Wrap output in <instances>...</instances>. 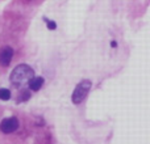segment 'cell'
Returning <instances> with one entry per match:
<instances>
[{"instance_id": "obj_7", "label": "cell", "mask_w": 150, "mask_h": 144, "mask_svg": "<svg viewBox=\"0 0 150 144\" xmlns=\"http://www.w3.org/2000/svg\"><path fill=\"white\" fill-rule=\"evenodd\" d=\"M12 97V93L7 88H0V100L1 101H8Z\"/></svg>"}, {"instance_id": "obj_6", "label": "cell", "mask_w": 150, "mask_h": 144, "mask_svg": "<svg viewBox=\"0 0 150 144\" xmlns=\"http://www.w3.org/2000/svg\"><path fill=\"white\" fill-rule=\"evenodd\" d=\"M30 97H32V90L24 88V89H20V92H18L17 98H16V102H17V103L26 102V101H28Z\"/></svg>"}, {"instance_id": "obj_1", "label": "cell", "mask_w": 150, "mask_h": 144, "mask_svg": "<svg viewBox=\"0 0 150 144\" xmlns=\"http://www.w3.org/2000/svg\"><path fill=\"white\" fill-rule=\"evenodd\" d=\"M34 70L29 64H18L13 68L9 75V81L13 87L21 88L28 84V81L34 76Z\"/></svg>"}, {"instance_id": "obj_8", "label": "cell", "mask_w": 150, "mask_h": 144, "mask_svg": "<svg viewBox=\"0 0 150 144\" xmlns=\"http://www.w3.org/2000/svg\"><path fill=\"white\" fill-rule=\"evenodd\" d=\"M44 21L46 22L47 29H49V30H55V29H57V22H55V21H52V20H49V18H46V17H44Z\"/></svg>"}, {"instance_id": "obj_4", "label": "cell", "mask_w": 150, "mask_h": 144, "mask_svg": "<svg viewBox=\"0 0 150 144\" xmlns=\"http://www.w3.org/2000/svg\"><path fill=\"white\" fill-rule=\"evenodd\" d=\"M13 49L11 46H3L0 49V66L3 67H8L12 62V58H13Z\"/></svg>"}, {"instance_id": "obj_2", "label": "cell", "mask_w": 150, "mask_h": 144, "mask_svg": "<svg viewBox=\"0 0 150 144\" xmlns=\"http://www.w3.org/2000/svg\"><path fill=\"white\" fill-rule=\"evenodd\" d=\"M91 87H92L91 80H82L80 82H78L73 94H71V101H73L74 105H79V103H82L84 101V98L90 93Z\"/></svg>"}, {"instance_id": "obj_3", "label": "cell", "mask_w": 150, "mask_h": 144, "mask_svg": "<svg viewBox=\"0 0 150 144\" xmlns=\"http://www.w3.org/2000/svg\"><path fill=\"white\" fill-rule=\"evenodd\" d=\"M20 122L16 117H9V118H4L0 122V131L3 134H12V132L17 131Z\"/></svg>"}, {"instance_id": "obj_9", "label": "cell", "mask_w": 150, "mask_h": 144, "mask_svg": "<svg viewBox=\"0 0 150 144\" xmlns=\"http://www.w3.org/2000/svg\"><path fill=\"white\" fill-rule=\"evenodd\" d=\"M111 46L113 47V49H116V47H117V42H116V41H112V42H111Z\"/></svg>"}, {"instance_id": "obj_5", "label": "cell", "mask_w": 150, "mask_h": 144, "mask_svg": "<svg viewBox=\"0 0 150 144\" xmlns=\"http://www.w3.org/2000/svg\"><path fill=\"white\" fill-rule=\"evenodd\" d=\"M44 82H45L44 77L42 76H36V75H34V76L28 81V87H29V89H30L32 92H38V90L42 88Z\"/></svg>"}]
</instances>
